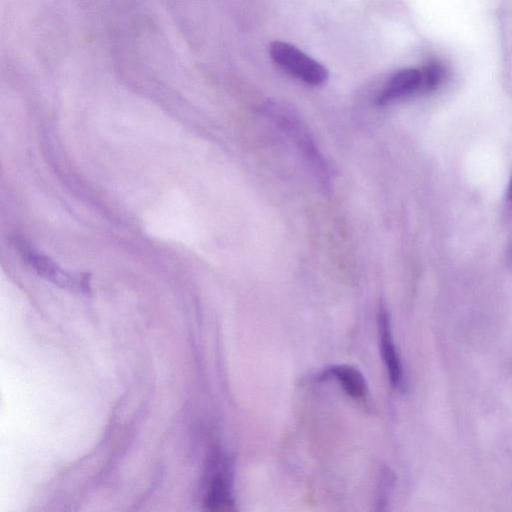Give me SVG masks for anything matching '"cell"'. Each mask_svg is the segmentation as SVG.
Returning <instances> with one entry per match:
<instances>
[{
	"mask_svg": "<svg viewBox=\"0 0 512 512\" xmlns=\"http://www.w3.org/2000/svg\"><path fill=\"white\" fill-rule=\"evenodd\" d=\"M264 113L295 143L304 158L309 162L318 178L327 183L330 177L329 167L323 155L299 114L290 106L269 101L263 107Z\"/></svg>",
	"mask_w": 512,
	"mask_h": 512,
	"instance_id": "obj_1",
	"label": "cell"
},
{
	"mask_svg": "<svg viewBox=\"0 0 512 512\" xmlns=\"http://www.w3.org/2000/svg\"><path fill=\"white\" fill-rule=\"evenodd\" d=\"M422 89L421 71L409 68L396 72L378 94L376 102L380 106L409 96Z\"/></svg>",
	"mask_w": 512,
	"mask_h": 512,
	"instance_id": "obj_6",
	"label": "cell"
},
{
	"mask_svg": "<svg viewBox=\"0 0 512 512\" xmlns=\"http://www.w3.org/2000/svg\"><path fill=\"white\" fill-rule=\"evenodd\" d=\"M269 53L281 69L309 85L319 86L328 79V71L323 65L289 43L274 41Z\"/></svg>",
	"mask_w": 512,
	"mask_h": 512,
	"instance_id": "obj_2",
	"label": "cell"
},
{
	"mask_svg": "<svg viewBox=\"0 0 512 512\" xmlns=\"http://www.w3.org/2000/svg\"><path fill=\"white\" fill-rule=\"evenodd\" d=\"M506 199H507V203L509 204V206L512 207V177H511L509 185H508Z\"/></svg>",
	"mask_w": 512,
	"mask_h": 512,
	"instance_id": "obj_9",
	"label": "cell"
},
{
	"mask_svg": "<svg viewBox=\"0 0 512 512\" xmlns=\"http://www.w3.org/2000/svg\"><path fill=\"white\" fill-rule=\"evenodd\" d=\"M378 328L381 354L389 380L394 387H400L403 381L402 365L392 338L389 314L384 306L379 308Z\"/></svg>",
	"mask_w": 512,
	"mask_h": 512,
	"instance_id": "obj_5",
	"label": "cell"
},
{
	"mask_svg": "<svg viewBox=\"0 0 512 512\" xmlns=\"http://www.w3.org/2000/svg\"><path fill=\"white\" fill-rule=\"evenodd\" d=\"M422 74V89L430 91L435 89L444 76V69L438 62H430L421 72Z\"/></svg>",
	"mask_w": 512,
	"mask_h": 512,
	"instance_id": "obj_8",
	"label": "cell"
},
{
	"mask_svg": "<svg viewBox=\"0 0 512 512\" xmlns=\"http://www.w3.org/2000/svg\"><path fill=\"white\" fill-rule=\"evenodd\" d=\"M20 251L27 264L40 277L62 288L82 293L89 291V280L86 275L68 272L48 256L24 244L21 245Z\"/></svg>",
	"mask_w": 512,
	"mask_h": 512,
	"instance_id": "obj_3",
	"label": "cell"
},
{
	"mask_svg": "<svg viewBox=\"0 0 512 512\" xmlns=\"http://www.w3.org/2000/svg\"><path fill=\"white\" fill-rule=\"evenodd\" d=\"M207 478L204 505L211 511H230L233 509L230 479L225 460L219 453L211 458Z\"/></svg>",
	"mask_w": 512,
	"mask_h": 512,
	"instance_id": "obj_4",
	"label": "cell"
},
{
	"mask_svg": "<svg viewBox=\"0 0 512 512\" xmlns=\"http://www.w3.org/2000/svg\"><path fill=\"white\" fill-rule=\"evenodd\" d=\"M327 374L334 377L346 394L355 399L363 398L367 386L362 373L350 365H335L328 369Z\"/></svg>",
	"mask_w": 512,
	"mask_h": 512,
	"instance_id": "obj_7",
	"label": "cell"
}]
</instances>
